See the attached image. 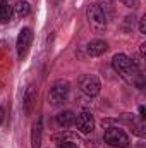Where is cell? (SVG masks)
<instances>
[{"label":"cell","mask_w":146,"mask_h":148,"mask_svg":"<svg viewBox=\"0 0 146 148\" xmlns=\"http://www.w3.org/2000/svg\"><path fill=\"white\" fill-rule=\"evenodd\" d=\"M79 88H81L83 93H86V95H89V97H95V95L100 93L102 84H100V79H98L96 76H93V74H84V76L79 77Z\"/></svg>","instance_id":"obj_5"},{"label":"cell","mask_w":146,"mask_h":148,"mask_svg":"<svg viewBox=\"0 0 146 148\" xmlns=\"http://www.w3.org/2000/svg\"><path fill=\"white\" fill-rule=\"evenodd\" d=\"M132 26H134V16H127L126 17V21H124V31H129V29H132Z\"/></svg>","instance_id":"obj_15"},{"label":"cell","mask_w":146,"mask_h":148,"mask_svg":"<svg viewBox=\"0 0 146 148\" xmlns=\"http://www.w3.org/2000/svg\"><path fill=\"white\" fill-rule=\"evenodd\" d=\"M86 16H88V19H89V23H91L93 28H96V29H103V28L107 26V14H105V10H103L102 5H98V3H91V5H88V9H86Z\"/></svg>","instance_id":"obj_4"},{"label":"cell","mask_w":146,"mask_h":148,"mask_svg":"<svg viewBox=\"0 0 146 148\" xmlns=\"http://www.w3.org/2000/svg\"><path fill=\"white\" fill-rule=\"evenodd\" d=\"M139 53L145 57V53H146V43H143V45H141V48H139Z\"/></svg>","instance_id":"obj_19"},{"label":"cell","mask_w":146,"mask_h":148,"mask_svg":"<svg viewBox=\"0 0 146 148\" xmlns=\"http://www.w3.org/2000/svg\"><path fill=\"white\" fill-rule=\"evenodd\" d=\"M41 131H43V124H41V119H38L33 124V131H31V148H40V145H41Z\"/></svg>","instance_id":"obj_11"},{"label":"cell","mask_w":146,"mask_h":148,"mask_svg":"<svg viewBox=\"0 0 146 148\" xmlns=\"http://www.w3.org/2000/svg\"><path fill=\"white\" fill-rule=\"evenodd\" d=\"M12 17V7L7 2H0V21L2 23H9Z\"/></svg>","instance_id":"obj_13"},{"label":"cell","mask_w":146,"mask_h":148,"mask_svg":"<svg viewBox=\"0 0 146 148\" xmlns=\"http://www.w3.org/2000/svg\"><path fill=\"white\" fill-rule=\"evenodd\" d=\"M55 121H57V124L60 127H71L74 124V121H76V115H74L72 110H64V112H60V114H57Z\"/></svg>","instance_id":"obj_10"},{"label":"cell","mask_w":146,"mask_h":148,"mask_svg":"<svg viewBox=\"0 0 146 148\" xmlns=\"http://www.w3.org/2000/svg\"><path fill=\"white\" fill-rule=\"evenodd\" d=\"M3 2H7V0H3Z\"/></svg>","instance_id":"obj_23"},{"label":"cell","mask_w":146,"mask_h":148,"mask_svg":"<svg viewBox=\"0 0 146 148\" xmlns=\"http://www.w3.org/2000/svg\"><path fill=\"white\" fill-rule=\"evenodd\" d=\"M100 2H103V3H110L112 0H100Z\"/></svg>","instance_id":"obj_21"},{"label":"cell","mask_w":146,"mask_h":148,"mask_svg":"<svg viewBox=\"0 0 146 148\" xmlns=\"http://www.w3.org/2000/svg\"><path fill=\"white\" fill-rule=\"evenodd\" d=\"M14 10H16V14H17L19 17H24V16H28V14L31 12V5H29L26 0H19V2L14 5Z\"/></svg>","instance_id":"obj_12"},{"label":"cell","mask_w":146,"mask_h":148,"mask_svg":"<svg viewBox=\"0 0 146 148\" xmlns=\"http://www.w3.org/2000/svg\"><path fill=\"white\" fill-rule=\"evenodd\" d=\"M59 148H77L74 143H71V141H62L60 145H59Z\"/></svg>","instance_id":"obj_18"},{"label":"cell","mask_w":146,"mask_h":148,"mask_svg":"<svg viewBox=\"0 0 146 148\" xmlns=\"http://www.w3.org/2000/svg\"><path fill=\"white\" fill-rule=\"evenodd\" d=\"M69 97V83L65 81H57L52 88H50V93H48V102L52 107H59L62 105Z\"/></svg>","instance_id":"obj_3"},{"label":"cell","mask_w":146,"mask_h":148,"mask_svg":"<svg viewBox=\"0 0 146 148\" xmlns=\"http://www.w3.org/2000/svg\"><path fill=\"white\" fill-rule=\"evenodd\" d=\"M36 86L35 84H28V88L24 90V97H23V107H24V112L26 115H31L35 107H36Z\"/></svg>","instance_id":"obj_7"},{"label":"cell","mask_w":146,"mask_h":148,"mask_svg":"<svg viewBox=\"0 0 146 148\" xmlns=\"http://www.w3.org/2000/svg\"><path fill=\"white\" fill-rule=\"evenodd\" d=\"M52 2H53V3H55V2H57V0H52Z\"/></svg>","instance_id":"obj_22"},{"label":"cell","mask_w":146,"mask_h":148,"mask_svg":"<svg viewBox=\"0 0 146 148\" xmlns=\"http://www.w3.org/2000/svg\"><path fill=\"white\" fill-rule=\"evenodd\" d=\"M107 50H108V45H107V41H103V40H91V41L88 43V47H86V52H88L89 57H100V55L105 53Z\"/></svg>","instance_id":"obj_9"},{"label":"cell","mask_w":146,"mask_h":148,"mask_svg":"<svg viewBox=\"0 0 146 148\" xmlns=\"http://www.w3.org/2000/svg\"><path fill=\"white\" fill-rule=\"evenodd\" d=\"M126 7H131V9H136L139 7V0H120Z\"/></svg>","instance_id":"obj_16"},{"label":"cell","mask_w":146,"mask_h":148,"mask_svg":"<svg viewBox=\"0 0 146 148\" xmlns=\"http://www.w3.org/2000/svg\"><path fill=\"white\" fill-rule=\"evenodd\" d=\"M131 126H132V133L134 134H138V136H141V138H145L146 131H145V121L141 119V121H131Z\"/></svg>","instance_id":"obj_14"},{"label":"cell","mask_w":146,"mask_h":148,"mask_svg":"<svg viewBox=\"0 0 146 148\" xmlns=\"http://www.w3.org/2000/svg\"><path fill=\"white\" fill-rule=\"evenodd\" d=\"M112 66H113V69L120 74L129 84H134V86H138L139 90L145 88V77H143V74L138 69V66H136L127 55L117 53V55L112 59Z\"/></svg>","instance_id":"obj_1"},{"label":"cell","mask_w":146,"mask_h":148,"mask_svg":"<svg viewBox=\"0 0 146 148\" xmlns=\"http://www.w3.org/2000/svg\"><path fill=\"white\" fill-rule=\"evenodd\" d=\"M103 140H105L107 145H110L113 148H127L131 145L129 136L119 127H108L105 131V134H103Z\"/></svg>","instance_id":"obj_2"},{"label":"cell","mask_w":146,"mask_h":148,"mask_svg":"<svg viewBox=\"0 0 146 148\" xmlns=\"http://www.w3.org/2000/svg\"><path fill=\"white\" fill-rule=\"evenodd\" d=\"M139 31H141V35H146V17L139 21Z\"/></svg>","instance_id":"obj_17"},{"label":"cell","mask_w":146,"mask_h":148,"mask_svg":"<svg viewBox=\"0 0 146 148\" xmlns=\"http://www.w3.org/2000/svg\"><path fill=\"white\" fill-rule=\"evenodd\" d=\"M3 115H5V112H3V109L0 107V124L3 122Z\"/></svg>","instance_id":"obj_20"},{"label":"cell","mask_w":146,"mask_h":148,"mask_svg":"<svg viewBox=\"0 0 146 148\" xmlns=\"http://www.w3.org/2000/svg\"><path fill=\"white\" fill-rule=\"evenodd\" d=\"M31 41H33V31H31V28H23L21 33H19V36H17V43H16L19 59L26 57V53H28V50L31 47Z\"/></svg>","instance_id":"obj_6"},{"label":"cell","mask_w":146,"mask_h":148,"mask_svg":"<svg viewBox=\"0 0 146 148\" xmlns=\"http://www.w3.org/2000/svg\"><path fill=\"white\" fill-rule=\"evenodd\" d=\"M74 124H76L77 129H79L81 133H84V134H88V133H91V131L95 129V119H93V115H91L89 112H81V114L76 117Z\"/></svg>","instance_id":"obj_8"}]
</instances>
